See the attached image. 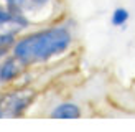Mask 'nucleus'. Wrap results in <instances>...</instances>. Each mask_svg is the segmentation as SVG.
<instances>
[{
	"mask_svg": "<svg viewBox=\"0 0 135 132\" xmlns=\"http://www.w3.org/2000/svg\"><path fill=\"white\" fill-rule=\"evenodd\" d=\"M71 43L73 35L66 25H51L17 38L12 48V55L26 66L38 64L63 55L69 50Z\"/></svg>",
	"mask_w": 135,
	"mask_h": 132,
	"instance_id": "obj_1",
	"label": "nucleus"
},
{
	"mask_svg": "<svg viewBox=\"0 0 135 132\" xmlns=\"http://www.w3.org/2000/svg\"><path fill=\"white\" fill-rule=\"evenodd\" d=\"M35 92L31 89H17L0 94V119L20 117L35 101Z\"/></svg>",
	"mask_w": 135,
	"mask_h": 132,
	"instance_id": "obj_2",
	"label": "nucleus"
},
{
	"mask_svg": "<svg viewBox=\"0 0 135 132\" xmlns=\"http://www.w3.org/2000/svg\"><path fill=\"white\" fill-rule=\"evenodd\" d=\"M31 22L26 18L22 12L8 7L7 3L0 5V33L3 31H17L20 33L22 30L28 28Z\"/></svg>",
	"mask_w": 135,
	"mask_h": 132,
	"instance_id": "obj_3",
	"label": "nucleus"
},
{
	"mask_svg": "<svg viewBox=\"0 0 135 132\" xmlns=\"http://www.w3.org/2000/svg\"><path fill=\"white\" fill-rule=\"evenodd\" d=\"M53 0H3V3L22 12L23 15L31 22L33 17H40L51 8Z\"/></svg>",
	"mask_w": 135,
	"mask_h": 132,
	"instance_id": "obj_4",
	"label": "nucleus"
},
{
	"mask_svg": "<svg viewBox=\"0 0 135 132\" xmlns=\"http://www.w3.org/2000/svg\"><path fill=\"white\" fill-rule=\"evenodd\" d=\"M25 63L20 61L17 56H8V58H3L0 61V84H7V83H12L22 74L25 71Z\"/></svg>",
	"mask_w": 135,
	"mask_h": 132,
	"instance_id": "obj_5",
	"label": "nucleus"
},
{
	"mask_svg": "<svg viewBox=\"0 0 135 132\" xmlns=\"http://www.w3.org/2000/svg\"><path fill=\"white\" fill-rule=\"evenodd\" d=\"M53 119H79L81 117V107L74 102H61L53 107L50 112Z\"/></svg>",
	"mask_w": 135,
	"mask_h": 132,
	"instance_id": "obj_6",
	"label": "nucleus"
},
{
	"mask_svg": "<svg viewBox=\"0 0 135 132\" xmlns=\"http://www.w3.org/2000/svg\"><path fill=\"white\" fill-rule=\"evenodd\" d=\"M17 31H3L0 33V61L8 55V51H12L13 45L17 41Z\"/></svg>",
	"mask_w": 135,
	"mask_h": 132,
	"instance_id": "obj_7",
	"label": "nucleus"
},
{
	"mask_svg": "<svg viewBox=\"0 0 135 132\" xmlns=\"http://www.w3.org/2000/svg\"><path fill=\"white\" fill-rule=\"evenodd\" d=\"M129 17L130 13L127 8H122V7H119L112 12V17H110V23L114 26H124L127 22H129Z\"/></svg>",
	"mask_w": 135,
	"mask_h": 132,
	"instance_id": "obj_8",
	"label": "nucleus"
}]
</instances>
